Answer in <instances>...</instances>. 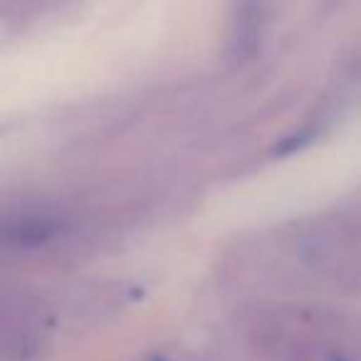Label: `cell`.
<instances>
[{"mask_svg":"<svg viewBox=\"0 0 361 361\" xmlns=\"http://www.w3.org/2000/svg\"><path fill=\"white\" fill-rule=\"evenodd\" d=\"M262 8L260 6H240L238 8L235 25L231 35V57L235 62H247L255 57L262 42Z\"/></svg>","mask_w":361,"mask_h":361,"instance_id":"1","label":"cell"}]
</instances>
